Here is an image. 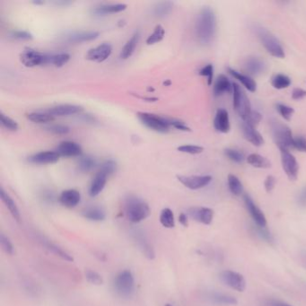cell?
Segmentation results:
<instances>
[{
	"mask_svg": "<svg viewBox=\"0 0 306 306\" xmlns=\"http://www.w3.org/2000/svg\"><path fill=\"white\" fill-rule=\"evenodd\" d=\"M216 32V18L214 11L208 7L203 8L198 13L196 22V35L200 44H211Z\"/></svg>",
	"mask_w": 306,
	"mask_h": 306,
	"instance_id": "cell-1",
	"label": "cell"
},
{
	"mask_svg": "<svg viewBox=\"0 0 306 306\" xmlns=\"http://www.w3.org/2000/svg\"><path fill=\"white\" fill-rule=\"evenodd\" d=\"M125 211L128 219L134 224L147 219L151 214L148 204L136 196H129L126 198Z\"/></svg>",
	"mask_w": 306,
	"mask_h": 306,
	"instance_id": "cell-2",
	"label": "cell"
},
{
	"mask_svg": "<svg viewBox=\"0 0 306 306\" xmlns=\"http://www.w3.org/2000/svg\"><path fill=\"white\" fill-rule=\"evenodd\" d=\"M113 287L118 295L122 298H130L135 292V278L130 269L119 272L113 280Z\"/></svg>",
	"mask_w": 306,
	"mask_h": 306,
	"instance_id": "cell-3",
	"label": "cell"
},
{
	"mask_svg": "<svg viewBox=\"0 0 306 306\" xmlns=\"http://www.w3.org/2000/svg\"><path fill=\"white\" fill-rule=\"evenodd\" d=\"M270 127L273 138L279 150H289L290 147H293V135L287 126L275 120L272 121Z\"/></svg>",
	"mask_w": 306,
	"mask_h": 306,
	"instance_id": "cell-4",
	"label": "cell"
},
{
	"mask_svg": "<svg viewBox=\"0 0 306 306\" xmlns=\"http://www.w3.org/2000/svg\"><path fill=\"white\" fill-rule=\"evenodd\" d=\"M257 35L259 36L263 46L270 55L277 59H284L285 56L284 49L281 46L278 40L276 39L270 32L263 27H258Z\"/></svg>",
	"mask_w": 306,
	"mask_h": 306,
	"instance_id": "cell-5",
	"label": "cell"
},
{
	"mask_svg": "<svg viewBox=\"0 0 306 306\" xmlns=\"http://www.w3.org/2000/svg\"><path fill=\"white\" fill-rule=\"evenodd\" d=\"M233 108L241 120L245 121L252 112L250 100L247 97L245 92L236 83L233 84Z\"/></svg>",
	"mask_w": 306,
	"mask_h": 306,
	"instance_id": "cell-6",
	"label": "cell"
},
{
	"mask_svg": "<svg viewBox=\"0 0 306 306\" xmlns=\"http://www.w3.org/2000/svg\"><path fill=\"white\" fill-rule=\"evenodd\" d=\"M137 116L142 124L156 132L166 133L171 128L166 118H163L148 112H138Z\"/></svg>",
	"mask_w": 306,
	"mask_h": 306,
	"instance_id": "cell-7",
	"label": "cell"
},
{
	"mask_svg": "<svg viewBox=\"0 0 306 306\" xmlns=\"http://www.w3.org/2000/svg\"><path fill=\"white\" fill-rule=\"evenodd\" d=\"M49 54L37 52L34 49L27 48L20 54V61L27 68H34L37 66L48 65Z\"/></svg>",
	"mask_w": 306,
	"mask_h": 306,
	"instance_id": "cell-8",
	"label": "cell"
},
{
	"mask_svg": "<svg viewBox=\"0 0 306 306\" xmlns=\"http://www.w3.org/2000/svg\"><path fill=\"white\" fill-rule=\"evenodd\" d=\"M282 167L290 181H296L299 173V164L289 150H280Z\"/></svg>",
	"mask_w": 306,
	"mask_h": 306,
	"instance_id": "cell-9",
	"label": "cell"
},
{
	"mask_svg": "<svg viewBox=\"0 0 306 306\" xmlns=\"http://www.w3.org/2000/svg\"><path fill=\"white\" fill-rule=\"evenodd\" d=\"M220 278L224 284L238 292H243L246 289L245 278L240 273L233 270H224L221 273Z\"/></svg>",
	"mask_w": 306,
	"mask_h": 306,
	"instance_id": "cell-10",
	"label": "cell"
},
{
	"mask_svg": "<svg viewBox=\"0 0 306 306\" xmlns=\"http://www.w3.org/2000/svg\"><path fill=\"white\" fill-rule=\"evenodd\" d=\"M178 181L181 182L182 185L190 190H199L204 187L208 185L212 181V176L210 175H191V176H177Z\"/></svg>",
	"mask_w": 306,
	"mask_h": 306,
	"instance_id": "cell-11",
	"label": "cell"
},
{
	"mask_svg": "<svg viewBox=\"0 0 306 306\" xmlns=\"http://www.w3.org/2000/svg\"><path fill=\"white\" fill-rule=\"evenodd\" d=\"M132 235H133L134 241H136L137 245L138 246V249L141 250L143 254L145 255L147 259H155V250L151 243L148 241L145 233H143L142 231L140 230H135L132 233Z\"/></svg>",
	"mask_w": 306,
	"mask_h": 306,
	"instance_id": "cell-12",
	"label": "cell"
},
{
	"mask_svg": "<svg viewBox=\"0 0 306 306\" xmlns=\"http://www.w3.org/2000/svg\"><path fill=\"white\" fill-rule=\"evenodd\" d=\"M243 199H244L247 210L250 213V216L252 217V219L256 223V224L261 228L265 227L267 225V219H266V216L264 215V213L255 204L254 201L252 200V198H250L249 195H245L243 197Z\"/></svg>",
	"mask_w": 306,
	"mask_h": 306,
	"instance_id": "cell-13",
	"label": "cell"
},
{
	"mask_svg": "<svg viewBox=\"0 0 306 306\" xmlns=\"http://www.w3.org/2000/svg\"><path fill=\"white\" fill-rule=\"evenodd\" d=\"M112 52V47L111 44H103L89 50L87 52V60L91 61H96V62H103L106 61L109 57L111 56Z\"/></svg>",
	"mask_w": 306,
	"mask_h": 306,
	"instance_id": "cell-14",
	"label": "cell"
},
{
	"mask_svg": "<svg viewBox=\"0 0 306 306\" xmlns=\"http://www.w3.org/2000/svg\"><path fill=\"white\" fill-rule=\"evenodd\" d=\"M189 216L201 224L208 225L214 218V210L209 207H191L189 209Z\"/></svg>",
	"mask_w": 306,
	"mask_h": 306,
	"instance_id": "cell-15",
	"label": "cell"
},
{
	"mask_svg": "<svg viewBox=\"0 0 306 306\" xmlns=\"http://www.w3.org/2000/svg\"><path fill=\"white\" fill-rule=\"evenodd\" d=\"M99 37V33L95 31H81L73 32L66 35L64 40L69 44H81L86 42H90L97 39Z\"/></svg>",
	"mask_w": 306,
	"mask_h": 306,
	"instance_id": "cell-16",
	"label": "cell"
},
{
	"mask_svg": "<svg viewBox=\"0 0 306 306\" xmlns=\"http://www.w3.org/2000/svg\"><path fill=\"white\" fill-rule=\"evenodd\" d=\"M82 147L74 141H63L57 147L56 152L61 156L71 157L82 155Z\"/></svg>",
	"mask_w": 306,
	"mask_h": 306,
	"instance_id": "cell-17",
	"label": "cell"
},
{
	"mask_svg": "<svg viewBox=\"0 0 306 306\" xmlns=\"http://www.w3.org/2000/svg\"><path fill=\"white\" fill-rule=\"evenodd\" d=\"M61 155L56 151H43L31 155L28 161L32 164H55L60 160Z\"/></svg>",
	"mask_w": 306,
	"mask_h": 306,
	"instance_id": "cell-18",
	"label": "cell"
},
{
	"mask_svg": "<svg viewBox=\"0 0 306 306\" xmlns=\"http://www.w3.org/2000/svg\"><path fill=\"white\" fill-rule=\"evenodd\" d=\"M241 129H242L243 137L248 142L251 143L255 147H261L264 145L265 140L263 138L262 135L256 130V128H253L243 122L241 125Z\"/></svg>",
	"mask_w": 306,
	"mask_h": 306,
	"instance_id": "cell-19",
	"label": "cell"
},
{
	"mask_svg": "<svg viewBox=\"0 0 306 306\" xmlns=\"http://www.w3.org/2000/svg\"><path fill=\"white\" fill-rule=\"evenodd\" d=\"M59 200L62 206L73 208L77 207L81 201V194L77 190H66L61 192Z\"/></svg>",
	"mask_w": 306,
	"mask_h": 306,
	"instance_id": "cell-20",
	"label": "cell"
},
{
	"mask_svg": "<svg viewBox=\"0 0 306 306\" xmlns=\"http://www.w3.org/2000/svg\"><path fill=\"white\" fill-rule=\"evenodd\" d=\"M214 127L221 133H228L231 129L228 112L225 109H218L214 119Z\"/></svg>",
	"mask_w": 306,
	"mask_h": 306,
	"instance_id": "cell-21",
	"label": "cell"
},
{
	"mask_svg": "<svg viewBox=\"0 0 306 306\" xmlns=\"http://www.w3.org/2000/svg\"><path fill=\"white\" fill-rule=\"evenodd\" d=\"M83 111L81 106L75 104H61L48 110L47 112L53 117L69 116Z\"/></svg>",
	"mask_w": 306,
	"mask_h": 306,
	"instance_id": "cell-22",
	"label": "cell"
},
{
	"mask_svg": "<svg viewBox=\"0 0 306 306\" xmlns=\"http://www.w3.org/2000/svg\"><path fill=\"white\" fill-rule=\"evenodd\" d=\"M40 241L43 243V245H44L47 250L52 251L53 254L56 255V256L60 257L61 259H64L66 261H69V262L73 261V257L69 254L67 250L62 249L61 246L57 245L56 243H53L52 241H50V240H47L46 238L44 237L40 238Z\"/></svg>",
	"mask_w": 306,
	"mask_h": 306,
	"instance_id": "cell-23",
	"label": "cell"
},
{
	"mask_svg": "<svg viewBox=\"0 0 306 306\" xmlns=\"http://www.w3.org/2000/svg\"><path fill=\"white\" fill-rule=\"evenodd\" d=\"M243 67L246 73L252 76H258L259 74L263 73L266 69L265 63L256 57H250L249 59H247Z\"/></svg>",
	"mask_w": 306,
	"mask_h": 306,
	"instance_id": "cell-24",
	"label": "cell"
},
{
	"mask_svg": "<svg viewBox=\"0 0 306 306\" xmlns=\"http://www.w3.org/2000/svg\"><path fill=\"white\" fill-rule=\"evenodd\" d=\"M107 178L108 176L102 172H98L95 174L89 187V195L91 197H96L104 190L107 182Z\"/></svg>",
	"mask_w": 306,
	"mask_h": 306,
	"instance_id": "cell-25",
	"label": "cell"
},
{
	"mask_svg": "<svg viewBox=\"0 0 306 306\" xmlns=\"http://www.w3.org/2000/svg\"><path fill=\"white\" fill-rule=\"evenodd\" d=\"M227 71L230 75L233 76V78L237 79L238 81H240L246 89H248L251 93L256 92V90H257V83L255 82L254 79H252V78L246 76V75L240 73V72H238L236 70L231 69V68H228Z\"/></svg>",
	"mask_w": 306,
	"mask_h": 306,
	"instance_id": "cell-26",
	"label": "cell"
},
{
	"mask_svg": "<svg viewBox=\"0 0 306 306\" xmlns=\"http://www.w3.org/2000/svg\"><path fill=\"white\" fill-rule=\"evenodd\" d=\"M82 215L85 218L94 222H101L106 218V213L104 208L97 206H92L85 208L82 211Z\"/></svg>",
	"mask_w": 306,
	"mask_h": 306,
	"instance_id": "cell-27",
	"label": "cell"
},
{
	"mask_svg": "<svg viewBox=\"0 0 306 306\" xmlns=\"http://www.w3.org/2000/svg\"><path fill=\"white\" fill-rule=\"evenodd\" d=\"M0 197H1V199L5 204V206L8 207V209H9L10 214L12 215L14 218L17 221H20L21 215H20V211L18 209L17 204L14 201L13 198L9 196V193H7L5 191L3 188H1V190H0Z\"/></svg>",
	"mask_w": 306,
	"mask_h": 306,
	"instance_id": "cell-28",
	"label": "cell"
},
{
	"mask_svg": "<svg viewBox=\"0 0 306 306\" xmlns=\"http://www.w3.org/2000/svg\"><path fill=\"white\" fill-rule=\"evenodd\" d=\"M233 90V84L229 81L224 75H219L214 85V94L216 96L224 95V93H230Z\"/></svg>",
	"mask_w": 306,
	"mask_h": 306,
	"instance_id": "cell-29",
	"label": "cell"
},
{
	"mask_svg": "<svg viewBox=\"0 0 306 306\" xmlns=\"http://www.w3.org/2000/svg\"><path fill=\"white\" fill-rule=\"evenodd\" d=\"M126 9H127V5L125 4L102 5L95 8L93 10V13L96 16H104L107 14L119 13L121 11H124Z\"/></svg>",
	"mask_w": 306,
	"mask_h": 306,
	"instance_id": "cell-30",
	"label": "cell"
},
{
	"mask_svg": "<svg viewBox=\"0 0 306 306\" xmlns=\"http://www.w3.org/2000/svg\"><path fill=\"white\" fill-rule=\"evenodd\" d=\"M139 33L137 32L135 33L132 37L130 38L127 43H126L124 47L122 48V51H121V58L122 60H127L130 57L132 56L134 52H135V49L138 45V41H139Z\"/></svg>",
	"mask_w": 306,
	"mask_h": 306,
	"instance_id": "cell-31",
	"label": "cell"
},
{
	"mask_svg": "<svg viewBox=\"0 0 306 306\" xmlns=\"http://www.w3.org/2000/svg\"><path fill=\"white\" fill-rule=\"evenodd\" d=\"M246 160L248 164L256 168L268 169L271 167L270 161L259 154H250Z\"/></svg>",
	"mask_w": 306,
	"mask_h": 306,
	"instance_id": "cell-32",
	"label": "cell"
},
{
	"mask_svg": "<svg viewBox=\"0 0 306 306\" xmlns=\"http://www.w3.org/2000/svg\"><path fill=\"white\" fill-rule=\"evenodd\" d=\"M160 223L165 228H173L175 226V219L173 210L165 207L160 214Z\"/></svg>",
	"mask_w": 306,
	"mask_h": 306,
	"instance_id": "cell-33",
	"label": "cell"
},
{
	"mask_svg": "<svg viewBox=\"0 0 306 306\" xmlns=\"http://www.w3.org/2000/svg\"><path fill=\"white\" fill-rule=\"evenodd\" d=\"M173 2H170V1L160 2L158 4L155 5V8L153 9V12H154L155 17H157V18H164L168 14L171 13V11L173 10Z\"/></svg>",
	"mask_w": 306,
	"mask_h": 306,
	"instance_id": "cell-34",
	"label": "cell"
},
{
	"mask_svg": "<svg viewBox=\"0 0 306 306\" xmlns=\"http://www.w3.org/2000/svg\"><path fill=\"white\" fill-rule=\"evenodd\" d=\"M70 59V55L68 53H59V54H49L48 65H53L55 67H62L68 63Z\"/></svg>",
	"mask_w": 306,
	"mask_h": 306,
	"instance_id": "cell-35",
	"label": "cell"
},
{
	"mask_svg": "<svg viewBox=\"0 0 306 306\" xmlns=\"http://www.w3.org/2000/svg\"><path fill=\"white\" fill-rule=\"evenodd\" d=\"M96 165H97L96 160L89 155L82 156L78 161V168L83 173L90 172L93 169L95 168Z\"/></svg>",
	"mask_w": 306,
	"mask_h": 306,
	"instance_id": "cell-36",
	"label": "cell"
},
{
	"mask_svg": "<svg viewBox=\"0 0 306 306\" xmlns=\"http://www.w3.org/2000/svg\"><path fill=\"white\" fill-rule=\"evenodd\" d=\"M230 191L235 196H240L243 191V186L237 176L234 174H229L227 178Z\"/></svg>",
	"mask_w": 306,
	"mask_h": 306,
	"instance_id": "cell-37",
	"label": "cell"
},
{
	"mask_svg": "<svg viewBox=\"0 0 306 306\" xmlns=\"http://www.w3.org/2000/svg\"><path fill=\"white\" fill-rule=\"evenodd\" d=\"M271 85L276 89H284L291 85V79L283 74H276L272 78Z\"/></svg>",
	"mask_w": 306,
	"mask_h": 306,
	"instance_id": "cell-38",
	"label": "cell"
},
{
	"mask_svg": "<svg viewBox=\"0 0 306 306\" xmlns=\"http://www.w3.org/2000/svg\"><path fill=\"white\" fill-rule=\"evenodd\" d=\"M28 120L35 123H47L54 120V117L46 112H31L27 115Z\"/></svg>",
	"mask_w": 306,
	"mask_h": 306,
	"instance_id": "cell-39",
	"label": "cell"
},
{
	"mask_svg": "<svg viewBox=\"0 0 306 306\" xmlns=\"http://www.w3.org/2000/svg\"><path fill=\"white\" fill-rule=\"evenodd\" d=\"M164 35H165V31H164L163 26L161 25L155 26L153 34L149 35L147 39V45H153V44L160 43L162 40L164 39Z\"/></svg>",
	"mask_w": 306,
	"mask_h": 306,
	"instance_id": "cell-40",
	"label": "cell"
},
{
	"mask_svg": "<svg viewBox=\"0 0 306 306\" xmlns=\"http://www.w3.org/2000/svg\"><path fill=\"white\" fill-rule=\"evenodd\" d=\"M85 276L87 280L91 283L92 284H95V285H101V284H104V278L103 276L100 275L98 272L93 270V269H87L85 271Z\"/></svg>",
	"mask_w": 306,
	"mask_h": 306,
	"instance_id": "cell-41",
	"label": "cell"
},
{
	"mask_svg": "<svg viewBox=\"0 0 306 306\" xmlns=\"http://www.w3.org/2000/svg\"><path fill=\"white\" fill-rule=\"evenodd\" d=\"M116 170V162L113 161V160H106L105 162L101 164L99 172L104 173V174H106L109 177L110 175H112V174L115 173Z\"/></svg>",
	"mask_w": 306,
	"mask_h": 306,
	"instance_id": "cell-42",
	"label": "cell"
},
{
	"mask_svg": "<svg viewBox=\"0 0 306 306\" xmlns=\"http://www.w3.org/2000/svg\"><path fill=\"white\" fill-rule=\"evenodd\" d=\"M224 155H226L231 161L237 163V164H241L245 159L244 155L241 152L232 149V148H226L224 150Z\"/></svg>",
	"mask_w": 306,
	"mask_h": 306,
	"instance_id": "cell-43",
	"label": "cell"
},
{
	"mask_svg": "<svg viewBox=\"0 0 306 306\" xmlns=\"http://www.w3.org/2000/svg\"><path fill=\"white\" fill-rule=\"evenodd\" d=\"M0 121H1L2 126L6 128L7 130H12V131H16V130H18V122L14 121L13 119H11L8 115L4 114L3 112L0 113Z\"/></svg>",
	"mask_w": 306,
	"mask_h": 306,
	"instance_id": "cell-44",
	"label": "cell"
},
{
	"mask_svg": "<svg viewBox=\"0 0 306 306\" xmlns=\"http://www.w3.org/2000/svg\"><path fill=\"white\" fill-rule=\"evenodd\" d=\"M213 300L216 302V303H220V304H231V305H234L237 303V300L233 296H230L227 294H222V293H216L214 296H213Z\"/></svg>",
	"mask_w": 306,
	"mask_h": 306,
	"instance_id": "cell-45",
	"label": "cell"
},
{
	"mask_svg": "<svg viewBox=\"0 0 306 306\" xmlns=\"http://www.w3.org/2000/svg\"><path fill=\"white\" fill-rule=\"evenodd\" d=\"M0 243L6 253L9 255H13L15 253V247L12 241H10V239L7 235H5L4 233L0 234Z\"/></svg>",
	"mask_w": 306,
	"mask_h": 306,
	"instance_id": "cell-46",
	"label": "cell"
},
{
	"mask_svg": "<svg viewBox=\"0 0 306 306\" xmlns=\"http://www.w3.org/2000/svg\"><path fill=\"white\" fill-rule=\"evenodd\" d=\"M276 108L278 113L284 118L285 121H290L291 117H292L293 112H294L293 108L290 107V106H287L285 104H277L276 105Z\"/></svg>",
	"mask_w": 306,
	"mask_h": 306,
	"instance_id": "cell-47",
	"label": "cell"
},
{
	"mask_svg": "<svg viewBox=\"0 0 306 306\" xmlns=\"http://www.w3.org/2000/svg\"><path fill=\"white\" fill-rule=\"evenodd\" d=\"M178 151L181 152V153H187L190 155H198L204 151V147L194 146V145H183V146L178 147Z\"/></svg>",
	"mask_w": 306,
	"mask_h": 306,
	"instance_id": "cell-48",
	"label": "cell"
},
{
	"mask_svg": "<svg viewBox=\"0 0 306 306\" xmlns=\"http://www.w3.org/2000/svg\"><path fill=\"white\" fill-rule=\"evenodd\" d=\"M199 75L207 78V85L211 86L213 82V75H214V67L211 64L205 66L203 69L199 70Z\"/></svg>",
	"mask_w": 306,
	"mask_h": 306,
	"instance_id": "cell-49",
	"label": "cell"
},
{
	"mask_svg": "<svg viewBox=\"0 0 306 306\" xmlns=\"http://www.w3.org/2000/svg\"><path fill=\"white\" fill-rule=\"evenodd\" d=\"M45 130L54 134H68L70 131L68 126L61 125V124H52L45 127Z\"/></svg>",
	"mask_w": 306,
	"mask_h": 306,
	"instance_id": "cell-50",
	"label": "cell"
},
{
	"mask_svg": "<svg viewBox=\"0 0 306 306\" xmlns=\"http://www.w3.org/2000/svg\"><path fill=\"white\" fill-rule=\"evenodd\" d=\"M261 118L262 117H261V114L259 112L252 111L249 118L245 121H243V122H245L248 125L251 126L253 128H256L257 126L259 125V122L261 121Z\"/></svg>",
	"mask_w": 306,
	"mask_h": 306,
	"instance_id": "cell-51",
	"label": "cell"
},
{
	"mask_svg": "<svg viewBox=\"0 0 306 306\" xmlns=\"http://www.w3.org/2000/svg\"><path fill=\"white\" fill-rule=\"evenodd\" d=\"M9 37L16 40H28L33 39V35L26 31H13L9 34Z\"/></svg>",
	"mask_w": 306,
	"mask_h": 306,
	"instance_id": "cell-52",
	"label": "cell"
},
{
	"mask_svg": "<svg viewBox=\"0 0 306 306\" xmlns=\"http://www.w3.org/2000/svg\"><path fill=\"white\" fill-rule=\"evenodd\" d=\"M293 147L298 151L306 153V138L302 136L293 138Z\"/></svg>",
	"mask_w": 306,
	"mask_h": 306,
	"instance_id": "cell-53",
	"label": "cell"
},
{
	"mask_svg": "<svg viewBox=\"0 0 306 306\" xmlns=\"http://www.w3.org/2000/svg\"><path fill=\"white\" fill-rule=\"evenodd\" d=\"M170 127H173L177 130H182V131H190V129L186 125L183 121L175 120V119H167Z\"/></svg>",
	"mask_w": 306,
	"mask_h": 306,
	"instance_id": "cell-54",
	"label": "cell"
},
{
	"mask_svg": "<svg viewBox=\"0 0 306 306\" xmlns=\"http://www.w3.org/2000/svg\"><path fill=\"white\" fill-rule=\"evenodd\" d=\"M276 185V179L272 175H268L264 181V187L267 192H271Z\"/></svg>",
	"mask_w": 306,
	"mask_h": 306,
	"instance_id": "cell-55",
	"label": "cell"
},
{
	"mask_svg": "<svg viewBox=\"0 0 306 306\" xmlns=\"http://www.w3.org/2000/svg\"><path fill=\"white\" fill-rule=\"evenodd\" d=\"M306 96V91L302 88H294L292 92V98L293 100H301Z\"/></svg>",
	"mask_w": 306,
	"mask_h": 306,
	"instance_id": "cell-56",
	"label": "cell"
},
{
	"mask_svg": "<svg viewBox=\"0 0 306 306\" xmlns=\"http://www.w3.org/2000/svg\"><path fill=\"white\" fill-rule=\"evenodd\" d=\"M179 222H180V224H181L182 226H184V227H187V226L189 225V218H188V216L186 215L185 213H181V214H180V216H179Z\"/></svg>",
	"mask_w": 306,
	"mask_h": 306,
	"instance_id": "cell-57",
	"label": "cell"
},
{
	"mask_svg": "<svg viewBox=\"0 0 306 306\" xmlns=\"http://www.w3.org/2000/svg\"><path fill=\"white\" fill-rule=\"evenodd\" d=\"M44 198L45 201L52 202V200H53V198H54V195L52 194V192H48V193L44 194Z\"/></svg>",
	"mask_w": 306,
	"mask_h": 306,
	"instance_id": "cell-58",
	"label": "cell"
},
{
	"mask_svg": "<svg viewBox=\"0 0 306 306\" xmlns=\"http://www.w3.org/2000/svg\"><path fill=\"white\" fill-rule=\"evenodd\" d=\"M270 306H292L288 304V303H285V302H278V301H275V302H273L271 303V305Z\"/></svg>",
	"mask_w": 306,
	"mask_h": 306,
	"instance_id": "cell-59",
	"label": "cell"
},
{
	"mask_svg": "<svg viewBox=\"0 0 306 306\" xmlns=\"http://www.w3.org/2000/svg\"><path fill=\"white\" fill-rule=\"evenodd\" d=\"M54 4L58 5V6H68V5L71 4V2H69V1H55Z\"/></svg>",
	"mask_w": 306,
	"mask_h": 306,
	"instance_id": "cell-60",
	"label": "cell"
},
{
	"mask_svg": "<svg viewBox=\"0 0 306 306\" xmlns=\"http://www.w3.org/2000/svg\"><path fill=\"white\" fill-rule=\"evenodd\" d=\"M34 4L35 5H40V4H44V2H39V1H36V2H34Z\"/></svg>",
	"mask_w": 306,
	"mask_h": 306,
	"instance_id": "cell-61",
	"label": "cell"
},
{
	"mask_svg": "<svg viewBox=\"0 0 306 306\" xmlns=\"http://www.w3.org/2000/svg\"><path fill=\"white\" fill-rule=\"evenodd\" d=\"M302 198H303L304 200H306V190H305V191H304V193L302 194Z\"/></svg>",
	"mask_w": 306,
	"mask_h": 306,
	"instance_id": "cell-62",
	"label": "cell"
},
{
	"mask_svg": "<svg viewBox=\"0 0 306 306\" xmlns=\"http://www.w3.org/2000/svg\"><path fill=\"white\" fill-rule=\"evenodd\" d=\"M164 306H173V305H172L171 303H166V304H165V305Z\"/></svg>",
	"mask_w": 306,
	"mask_h": 306,
	"instance_id": "cell-63",
	"label": "cell"
}]
</instances>
